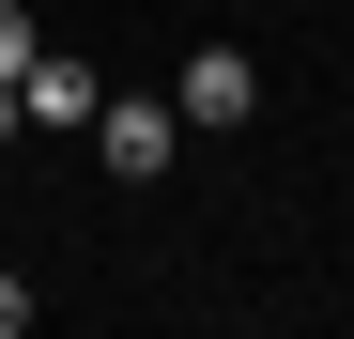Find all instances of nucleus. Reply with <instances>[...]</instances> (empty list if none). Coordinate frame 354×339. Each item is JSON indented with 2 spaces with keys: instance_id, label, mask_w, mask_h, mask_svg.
Returning <instances> with one entry per match:
<instances>
[{
  "instance_id": "f257e3e1",
  "label": "nucleus",
  "mask_w": 354,
  "mask_h": 339,
  "mask_svg": "<svg viewBox=\"0 0 354 339\" xmlns=\"http://www.w3.org/2000/svg\"><path fill=\"white\" fill-rule=\"evenodd\" d=\"M93 154L124 170V185H154V170L185 154V108H154V93H108V108H93Z\"/></svg>"
},
{
  "instance_id": "f03ea898",
  "label": "nucleus",
  "mask_w": 354,
  "mask_h": 339,
  "mask_svg": "<svg viewBox=\"0 0 354 339\" xmlns=\"http://www.w3.org/2000/svg\"><path fill=\"white\" fill-rule=\"evenodd\" d=\"M169 108H185V139H231V124L262 108V62H247V46H201V62L169 77Z\"/></svg>"
},
{
  "instance_id": "7ed1b4c3",
  "label": "nucleus",
  "mask_w": 354,
  "mask_h": 339,
  "mask_svg": "<svg viewBox=\"0 0 354 339\" xmlns=\"http://www.w3.org/2000/svg\"><path fill=\"white\" fill-rule=\"evenodd\" d=\"M16 108H31V124H62V139H93V108H108V77L77 62V46H31V77H16Z\"/></svg>"
},
{
  "instance_id": "20e7f679",
  "label": "nucleus",
  "mask_w": 354,
  "mask_h": 339,
  "mask_svg": "<svg viewBox=\"0 0 354 339\" xmlns=\"http://www.w3.org/2000/svg\"><path fill=\"white\" fill-rule=\"evenodd\" d=\"M31 46H46V31L16 16V0H0V77H31Z\"/></svg>"
},
{
  "instance_id": "39448f33",
  "label": "nucleus",
  "mask_w": 354,
  "mask_h": 339,
  "mask_svg": "<svg viewBox=\"0 0 354 339\" xmlns=\"http://www.w3.org/2000/svg\"><path fill=\"white\" fill-rule=\"evenodd\" d=\"M0 339H31V277H0Z\"/></svg>"
},
{
  "instance_id": "423d86ee",
  "label": "nucleus",
  "mask_w": 354,
  "mask_h": 339,
  "mask_svg": "<svg viewBox=\"0 0 354 339\" xmlns=\"http://www.w3.org/2000/svg\"><path fill=\"white\" fill-rule=\"evenodd\" d=\"M16 139H31V108H16V77H0V154H16Z\"/></svg>"
}]
</instances>
